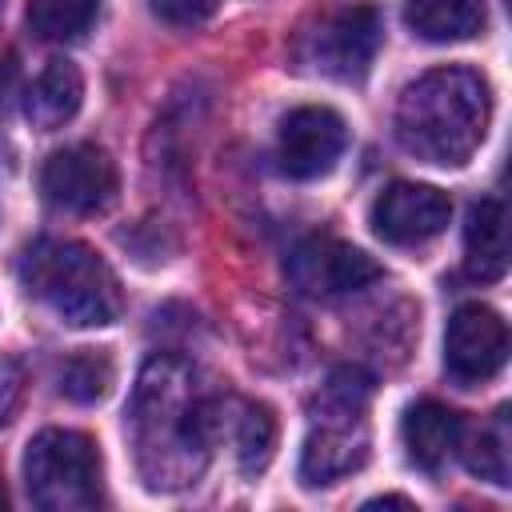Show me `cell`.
Wrapping results in <instances>:
<instances>
[{
    "mask_svg": "<svg viewBox=\"0 0 512 512\" xmlns=\"http://www.w3.org/2000/svg\"><path fill=\"white\" fill-rule=\"evenodd\" d=\"M220 436V400L192 388V368L176 356H152L132 396V440L152 488L192 484Z\"/></svg>",
    "mask_w": 512,
    "mask_h": 512,
    "instance_id": "cell-1",
    "label": "cell"
},
{
    "mask_svg": "<svg viewBox=\"0 0 512 512\" xmlns=\"http://www.w3.org/2000/svg\"><path fill=\"white\" fill-rule=\"evenodd\" d=\"M492 96L468 68H432L396 100V140L424 164L460 168L484 144Z\"/></svg>",
    "mask_w": 512,
    "mask_h": 512,
    "instance_id": "cell-2",
    "label": "cell"
},
{
    "mask_svg": "<svg viewBox=\"0 0 512 512\" xmlns=\"http://www.w3.org/2000/svg\"><path fill=\"white\" fill-rule=\"evenodd\" d=\"M16 276L72 328H104L124 308L116 272L80 240H32L16 260Z\"/></svg>",
    "mask_w": 512,
    "mask_h": 512,
    "instance_id": "cell-3",
    "label": "cell"
},
{
    "mask_svg": "<svg viewBox=\"0 0 512 512\" xmlns=\"http://www.w3.org/2000/svg\"><path fill=\"white\" fill-rule=\"evenodd\" d=\"M368 396L372 380L360 368H336L328 376L300 452L304 484H336L368 460Z\"/></svg>",
    "mask_w": 512,
    "mask_h": 512,
    "instance_id": "cell-4",
    "label": "cell"
},
{
    "mask_svg": "<svg viewBox=\"0 0 512 512\" xmlns=\"http://www.w3.org/2000/svg\"><path fill=\"white\" fill-rule=\"evenodd\" d=\"M24 484L44 512H88L100 504V448L72 428H44L24 452Z\"/></svg>",
    "mask_w": 512,
    "mask_h": 512,
    "instance_id": "cell-5",
    "label": "cell"
},
{
    "mask_svg": "<svg viewBox=\"0 0 512 512\" xmlns=\"http://www.w3.org/2000/svg\"><path fill=\"white\" fill-rule=\"evenodd\" d=\"M40 192L52 208H64L76 216L104 212L116 200V164L96 144L60 148L40 168Z\"/></svg>",
    "mask_w": 512,
    "mask_h": 512,
    "instance_id": "cell-6",
    "label": "cell"
},
{
    "mask_svg": "<svg viewBox=\"0 0 512 512\" xmlns=\"http://www.w3.org/2000/svg\"><path fill=\"white\" fill-rule=\"evenodd\" d=\"M348 144V124L336 108L304 104L280 120L276 132V160L292 180H320L336 168Z\"/></svg>",
    "mask_w": 512,
    "mask_h": 512,
    "instance_id": "cell-7",
    "label": "cell"
},
{
    "mask_svg": "<svg viewBox=\"0 0 512 512\" xmlns=\"http://www.w3.org/2000/svg\"><path fill=\"white\" fill-rule=\"evenodd\" d=\"M288 276H292V284L300 292L336 300V296H352V292L376 284L380 280V264L368 252H360V248H352L344 240L312 236V240L292 248Z\"/></svg>",
    "mask_w": 512,
    "mask_h": 512,
    "instance_id": "cell-8",
    "label": "cell"
},
{
    "mask_svg": "<svg viewBox=\"0 0 512 512\" xmlns=\"http://www.w3.org/2000/svg\"><path fill=\"white\" fill-rule=\"evenodd\" d=\"M508 328L488 304H460L444 328V368L460 384H484L504 368Z\"/></svg>",
    "mask_w": 512,
    "mask_h": 512,
    "instance_id": "cell-9",
    "label": "cell"
},
{
    "mask_svg": "<svg viewBox=\"0 0 512 512\" xmlns=\"http://www.w3.org/2000/svg\"><path fill=\"white\" fill-rule=\"evenodd\" d=\"M368 220H372V232L380 240L412 248V244H424V240H432V236H440L448 228L452 200L432 184L396 180L372 200Z\"/></svg>",
    "mask_w": 512,
    "mask_h": 512,
    "instance_id": "cell-10",
    "label": "cell"
},
{
    "mask_svg": "<svg viewBox=\"0 0 512 512\" xmlns=\"http://www.w3.org/2000/svg\"><path fill=\"white\" fill-rule=\"evenodd\" d=\"M380 40H384V24L376 8L368 4L344 8L316 36V68L336 80H360L372 68Z\"/></svg>",
    "mask_w": 512,
    "mask_h": 512,
    "instance_id": "cell-11",
    "label": "cell"
},
{
    "mask_svg": "<svg viewBox=\"0 0 512 512\" xmlns=\"http://www.w3.org/2000/svg\"><path fill=\"white\" fill-rule=\"evenodd\" d=\"M460 428H464V420L448 404H440V400H416L404 412V420H400V440H404L408 460L420 472H440L448 464V456L456 452Z\"/></svg>",
    "mask_w": 512,
    "mask_h": 512,
    "instance_id": "cell-12",
    "label": "cell"
},
{
    "mask_svg": "<svg viewBox=\"0 0 512 512\" xmlns=\"http://www.w3.org/2000/svg\"><path fill=\"white\" fill-rule=\"evenodd\" d=\"M84 100V76L72 60H48V68L32 80V88L24 92V116L32 128L52 132L64 128Z\"/></svg>",
    "mask_w": 512,
    "mask_h": 512,
    "instance_id": "cell-13",
    "label": "cell"
},
{
    "mask_svg": "<svg viewBox=\"0 0 512 512\" xmlns=\"http://www.w3.org/2000/svg\"><path fill=\"white\" fill-rule=\"evenodd\" d=\"M464 268L476 280H500L508 268V220L500 200H480L464 224Z\"/></svg>",
    "mask_w": 512,
    "mask_h": 512,
    "instance_id": "cell-14",
    "label": "cell"
},
{
    "mask_svg": "<svg viewBox=\"0 0 512 512\" xmlns=\"http://www.w3.org/2000/svg\"><path fill=\"white\" fill-rule=\"evenodd\" d=\"M484 20H488L484 0H408L404 4V24L432 44L468 40L484 28Z\"/></svg>",
    "mask_w": 512,
    "mask_h": 512,
    "instance_id": "cell-15",
    "label": "cell"
},
{
    "mask_svg": "<svg viewBox=\"0 0 512 512\" xmlns=\"http://www.w3.org/2000/svg\"><path fill=\"white\" fill-rule=\"evenodd\" d=\"M456 452L472 476L504 488L508 484V408H500L496 420L484 428H460Z\"/></svg>",
    "mask_w": 512,
    "mask_h": 512,
    "instance_id": "cell-16",
    "label": "cell"
},
{
    "mask_svg": "<svg viewBox=\"0 0 512 512\" xmlns=\"http://www.w3.org/2000/svg\"><path fill=\"white\" fill-rule=\"evenodd\" d=\"M96 12L100 0H28V28L48 44H64L84 36Z\"/></svg>",
    "mask_w": 512,
    "mask_h": 512,
    "instance_id": "cell-17",
    "label": "cell"
},
{
    "mask_svg": "<svg viewBox=\"0 0 512 512\" xmlns=\"http://www.w3.org/2000/svg\"><path fill=\"white\" fill-rule=\"evenodd\" d=\"M60 392L72 400V404H100L108 392H112V380H116V368L104 352L96 348H80L72 352L64 364H60Z\"/></svg>",
    "mask_w": 512,
    "mask_h": 512,
    "instance_id": "cell-18",
    "label": "cell"
},
{
    "mask_svg": "<svg viewBox=\"0 0 512 512\" xmlns=\"http://www.w3.org/2000/svg\"><path fill=\"white\" fill-rule=\"evenodd\" d=\"M276 448V416L268 404H244L236 420V464L244 476H260Z\"/></svg>",
    "mask_w": 512,
    "mask_h": 512,
    "instance_id": "cell-19",
    "label": "cell"
},
{
    "mask_svg": "<svg viewBox=\"0 0 512 512\" xmlns=\"http://www.w3.org/2000/svg\"><path fill=\"white\" fill-rule=\"evenodd\" d=\"M220 0H148V8L164 20V24H176V28H192L200 20H208L216 12Z\"/></svg>",
    "mask_w": 512,
    "mask_h": 512,
    "instance_id": "cell-20",
    "label": "cell"
},
{
    "mask_svg": "<svg viewBox=\"0 0 512 512\" xmlns=\"http://www.w3.org/2000/svg\"><path fill=\"white\" fill-rule=\"evenodd\" d=\"M20 396H24V372L12 360H0V428L16 416Z\"/></svg>",
    "mask_w": 512,
    "mask_h": 512,
    "instance_id": "cell-21",
    "label": "cell"
},
{
    "mask_svg": "<svg viewBox=\"0 0 512 512\" xmlns=\"http://www.w3.org/2000/svg\"><path fill=\"white\" fill-rule=\"evenodd\" d=\"M364 508H412V500L408 496H372V500H364Z\"/></svg>",
    "mask_w": 512,
    "mask_h": 512,
    "instance_id": "cell-22",
    "label": "cell"
},
{
    "mask_svg": "<svg viewBox=\"0 0 512 512\" xmlns=\"http://www.w3.org/2000/svg\"><path fill=\"white\" fill-rule=\"evenodd\" d=\"M0 508H8V488H4V472H0Z\"/></svg>",
    "mask_w": 512,
    "mask_h": 512,
    "instance_id": "cell-23",
    "label": "cell"
}]
</instances>
